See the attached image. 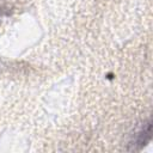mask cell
I'll list each match as a JSON object with an SVG mask.
<instances>
[{"instance_id":"6da1fadb","label":"cell","mask_w":153,"mask_h":153,"mask_svg":"<svg viewBox=\"0 0 153 153\" xmlns=\"http://www.w3.org/2000/svg\"><path fill=\"white\" fill-rule=\"evenodd\" d=\"M149 136H151V123L148 122V123H146V126L145 127H142V129L137 133V135H136V137H135V140H134V143H131V145H134V146H140V148L143 146V145H146V142L149 140Z\"/></svg>"}]
</instances>
